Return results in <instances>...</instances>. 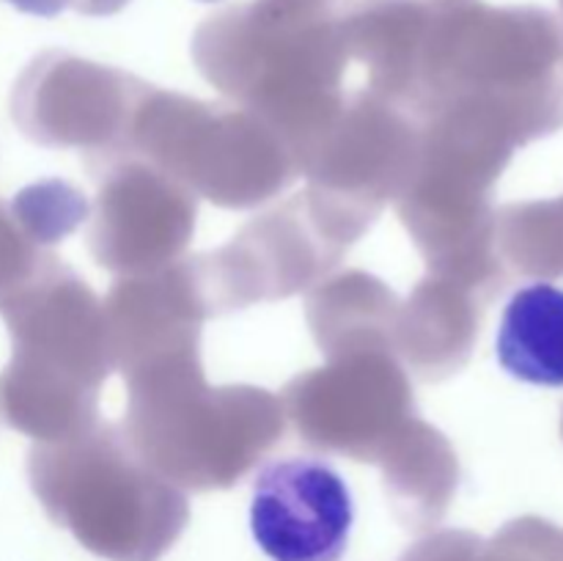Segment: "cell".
Returning <instances> with one entry per match:
<instances>
[{
  "instance_id": "cell-1",
  "label": "cell",
  "mask_w": 563,
  "mask_h": 561,
  "mask_svg": "<svg viewBox=\"0 0 563 561\" xmlns=\"http://www.w3.org/2000/svg\"><path fill=\"white\" fill-rule=\"evenodd\" d=\"M124 383L126 438L179 490L231 487L284 438V402L256 385H209L201 344L148 358Z\"/></svg>"
},
{
  "instance_id": "cell-2",
  "label": "cell",
  "mask_w": 563,
  "mask_h": 561,
  "mask_svg": "<svg viewBox=\"0 0 563 561\" xmlns=\"http://www.w3.org/2000/svg\"><path fill=\"white\" fill-rule=\"evenodd\" d=\"M196 58L209 82L291 148L297 168L346 102L344 38L328 16L231 11L201 28Z\"/></svg>"
},
{
  "instance_id": "cell-3",
  "label": "cell",
  "mask_w": 563,
  "mask_h": 561,
  "mask_svg": "<svg viewBox=\"0 0 563 561\" xmlns=\"http://www.w3.org/2000/svg\"><path fill=\"white\" fill-rule=\"evenodd\" d=\"M47 515L108 561H159L190 520L187 495L159 476L119 424H93L31 451Z\"/></svg>"
},
{
  "instance_id": "cell-4",
  "label": "cell",
  "mask_w": 563,
  "mask_h": 561,
  "mask_svg": "<svg viewBox=\"0 0 563 561\" xmlns=\"http://www.w3.org/2000/svg\"><path fill=\"white\" fill-rule=\"evenodd\" d=\"M11 324L16 358L3 380L9 421L42 443L91 429L99 388L115 369L97 292L47 256L16 297Z\"/></svg>"
},
{
  "instance_id": "cell-5",
  "label": "cell",
  "mask_w": 563,
  "mask_h": 561,
  "mask_svg": "<svg viewBox=\"0 0 563 561\" xmlns=\"http://www.w3.org/2000/svg\"><path fill=\"white\" fill-rule=\"evenodd\" d=\"M126 152L225 209L256 207L300 176L291 148L247 110L152 86L135 105Z\"/></svg>"
},
{
  "instance_id": "cell-6",
  "label": "cell",
  "mask_w": 563,
  "mask_h": 561,
  "mask_svg": "<svg viewBox=\"0 0 563 561\" xmlns=\"http://www.w3.org/2000/svg\"><path fill=\"white\" fill-rule=\"evenodd\" d=\"M418 121L379 94H357L300 160L308 196L361 240L418 163Z\"/></svg>"
},
{
  "instance_id": "cell-7",
  "label": "cell",
  "mask_w": 563,
  "mask_h": 561,
  "mask_svg": "<svg viewBox=\"0 0 563 561\" xmlns=\"http://www.w3.org/2000/svg\"><path fill=\"white\" fill-rule=\"evenodd\" d=\"M286 416L302 440L357 462H379L418 418L416 396L390 350H357L328 358L286 385Z\"/></svg>"
},
{
  "instance_id": "cell-8",
  "label": "cell",
  "mask_w": 563,
  "mask_h": 561,
  "mask_svg": "<svg viewBox=\"0 0 563 561\" xmlns=\"http://www.w3.org/2000/svg\"><path fill=\"white\" fill-rule=\"evenodd\" d=\"M350 242L322 218L308 193L251 220L229 245L192 258L209 317L289 297L328 275Z\"/></svg>"
},
{
  "instance_id": "cell-9",
  "label": "cell",
  "mask_w": 563,
  "mask_h": 561,
  "mask_svg": "<svg viewBox=\"0 0 563 561\" xmlns=\"http://www.w3.org/2000/svg\"><path fill=\"white\" fill-rule=\"evenodd\" d=\"M91 220V253L119 278L157 273L185 258L198 196L137 154L102 157Z\"/></svg>"
},
{
  "instance_id": "cell-10",
  "label": "cell",
  "mask_w": 563,
  "mask_h": 561,
  "mask_svg": "<svg viewBox=\"0 0 563 561\" xmlns=\"http://www.w3.org/2000/svg\"><path fill=\"white\" fill-rule=\"evenodd\" d=\"M352 526V490L330 462L286 457L256 473L251 531L269 561H341Z\"/></svg>"
},
{
  "instance_id": "cell-11",
  "label": "cell",
  "mask_w": 563,
  "mask_h": 561,
  "mask_svg": "<svg viewBox=\"0 0 563 561\" xmlns=\"http://www.w3.org/2000/svg\"><path fill=\"white\" fill-rule=\"evenodd\" d=\"M53 86V108H44L27 130L36 141L82 148L93 157L126 152L130 121L146 82L71 58Z\"/></svg>"
},
{
  "instance_id": "cell-12",
  "label": "cell",
  "mask_w": 563,
  "mask_h": 561,
  "mask_svg": "<svg viewBox=\"0 0 563 561\" xmlns=\"http://www.w3.org/2000/svg\"><path fill=\"white\" fill-rule=\"evenodd\" d=\"M399 306L394 292L374 275L350 270L308 295V322L313 339L328 358L357 350L396 352V317Z\"/></svg>"
},
{
  "instance_id": "cell-13",
  "label": "cell",
  "mask_w": 563,
  "mask_h": 561,
  "mask_svg": "<svg viewBox=\"0 0 563 561\" xmlns=\"http://www.w3.org/2000/svg\"><path fill=\"white\" fill-rule=\"evenodd\" d=\"M377 465L401 526L423 531L443 520L456 465L454 451L438 429L416 418Z\"/></svg>"
},
{
  "instance_id": "cell-14",
  "label": "cell",
  "mask_w": 563,
  "mask_h": 561,
  "mask_svg": "<svg viewBox=\"0 0 563 561\" xmlns=\"http://www.w3.org/2000/svg\"><path fill=\"white\" fill-rule=\"evenodd\" d=\"M495 350L511 377L563 388V289L539 280L515 292L500 319Z\"/></svg>"
},
{
  "instance_id": "cell-15",
  "label": "cell",
  "mask_w": 563,
  "mask_h": 561,
  "mask_svg": "<svg viewBox=\"0 0 563 561\" xmlns=\"http://www.w3.org/2000/svg\"><path fill=\"white\" fill-rule=\"evenodd\" d=\"M465 306L456 284L427 275L399 306L394 346L421 380H443L460 366L456 352H467L462 339Z\"/></svg>"
}]
</instances>
